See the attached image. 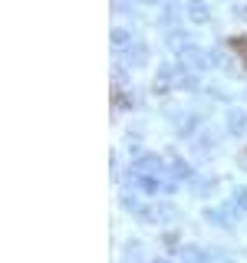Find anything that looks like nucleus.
Returning <instances> with one entry per match:
<instances>
[{
    "mask_svg": "<svg viewBox=\"0 0 247 263\" xmlns=\"http://www.w3.org/2000/svg\"><path fill=\"white\" fill-rule=\"evenodd\" d=\"M185 59H188V66H204L201 50H185Z\"/></svg>",
    "mask_w": 247,
    "mask_h": 263,
    "instance_id": "f257e3e1",
    "label": "nucleus"
},
{
    "mask_svg": "<svg viewBox=\"0 0 247 263\" xmlns=\"http://www.w3.org/2000/svg\"><path fill=\"white\" fill-rule=\"evenodd\" d=\"M234 46H237V50H244V63H247V43H244V40H234Z\"/></svg>",
    "mask_w": 247,
    "mask_h": 263,
    "instance_id": "f03ea898",
    "label": "nucleus"
}]
</instances>
